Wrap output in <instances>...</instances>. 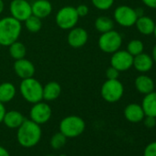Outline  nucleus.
Masks as SVG:
<instances>
[{"instance_id":"nucleus-8","label":"nucleus","mask_w":156,"mask_h":156,"mask_svg":"<svg viewBox=\"0 0 156 156\" xmlns=\"http://www.w3.org/2000/svg\"><path fill=\"white\" fill-rule=\"evenodd\" d=\"M138 16L136 10L129 6L123 5L118 7L114 11L115 21L122 27L129 28L135 25Z\"/></svg>"},{"instance_id":"nucleus-41","label":"nucleus","mask_w":156,"mask_h":156,"mask_svg":"<svg viewBox=\"0 0 156 156\" xmlns=\"http://www.w3.org/2000/svg\"><path fill=\"white\" fill-rule=\"evenodd\" d=\"M0 48H1V45H0Z\"/></svg>"},{"instance_id":"nucleus-12","label":"nucleus","mask_w":156,"mask_h":156,"mask_svg":"<svg viewBox=\"0 0 156 156\" xmlns=\"http://www.w3.org/2000/svg\"><path fill=\"white\" fill-rule=\"evenodd\" d=\"M67 41L72 48H82L88 41V33L84 28L74 27L70 30L67 36Z\"/></svg>"},{"instance_id":"nucleus-10","label":"nucleus","mask_w":156,"mask_h":156,"mask_svg":"<svg viewBox=\"0 0 156 156\" xmlns=\"http://www.w3.org/2000/svg\"><path fill=\"white\" fill-rule=\"evenodd\" d=\"M10 16L20 22H24L32 15L31 4L27 0H12L9 5Z\"/></svg>"},{"instance_id":"nucleus-11","label":"nucleus","mask_w":156,"mask_h":156,"mask_svg":"<svg viewBox=\"0 0 156 156\" xmlns=\"http://www.w3.org/2000/svg\"><path fill=\"white\" fill-rule=\"evenodd\" d=\"M110 64L119 72L128 71L133 65V56L127 50H119L112 53Z\"/></svg>"},{"instance_id":"nucleus-2","label":"nucleus","mask_w":156,"mask_h":156,"mask_svg":"<svg viewBox=\"0 0 156 156\" xmlns=\"http://www.w3.org/2000/svg\"><path fill=\"white\" fill-rule=\"evenodd\" d=\"M21 22L10 17L0 20V45L9 47L13 42L19 41L21 34Z\"/></svg>"},{"instance_id":"nucleus-3","label":"nucleus","mask_w":156,"mask_h":156,"mask_svg":"<svg viewBox=\"0 0 156 156\" xmlns=\"http://www.w3.org/2000/svg\"><path fill=\"white\" fill-rule=\"evenodd\" d=\"M42 91L43 86L41 82L34 77L27 78V79H22L20 84V92L22 98L30 104L38 103L42 98Z\"/></svg>"},{"instance_id":"nucleus-33","label":"nucleus","mask_w":156,"mask_h":156,"mask_svg":"<svg viewBox=\"0 0 156 156\" xmlns=\"http://www.w3.org/2000/svg\"><path fill=\"white\" fill-rule=\"evenodd\" d=\"M141 1L146 7L152 9H156V0H141Z\"/></svg>"},{"instance_id":"nucleus-20","label":"nucleus","mask_w":156,"mask_h":156,"mask_svg":"<svg viewBox=\"0 0 156 156\" xmlns=\"http://www.w3.org/2000/svg\"><path fill=\"white\" fill-rule=\"evenodd\" d=\"M141 108L145 116L156 118V92L152 91L147 95H144L141 102Z\"/></svg>"},{"instance_id":"nucleus-37","label":"nucleus","mask_w":156,"mask_h":156,"mask_svg":"<svg viewBox=\"0 0 156 156\" xmlns=\"http://www.w3.org/2000/svg\"><path fill=\"white\" fill-rule=\"evenodd\" d=\"M5 9V4H4V1L3 0H0V15L3 13Z\"/></svg>"},{"instance_id":"nucleus-40","label":"nucleus","mask_w":156,"mask_h":156,"mask_svg":"<svg viewBox=\"0 0 156 156\" xmlns=\"http://www.w3.org/2000/svg\"><path fill=\"white\" fill-rule=\"evenodd\" d=\"M46 156H55V155H52V154H50V155H46Z\"/></svg>"},{"instance_id":"nucleus-7","label":"nucleus","mask_w":156,"mask_h":156,"mask_svg":"<svg viewBox=\"0 0 156 156\" xmlns=\"http://www.w3.org/2000/svg\"><path fill=\"white\" fill-rule=\"evenodd\" d=\"M122 45V37L116 30H109L105 33H101L98 39L99 49L106 53H114L119 51Z\"/></svg>"},{"instance_id":"nucleus-17","label":"nucleus","mask_w":156,"mask_h":156,"mask_svg":"<svg viewBox=\"0 0 156 156\" xmlns=\"http://www.w3.org/2000/svg\"><path fill=\"white\" fill-rule=\"evenodd\" d=\"M135 88L137 91L142 95H147L152 91H154V82L151 78L145 74H140L136 77L134 81Z\"/></svg>"},{"instance_id":"nucleus-22","label":"nucleus","mask_w":156,"mask_h":156,"mask_svg":"<svg viewBox=\"0 0 156 156\" xmlns=\"http://www.w3.org/2000/svg\"><path fill=\"white\" fill-rule=\"evenodd\" d=\"M17 94L16 87L10 82L0 84V102L5 104L14 99Z\"/></svg>"},{"instance_id":"nucleus-25","label":"nucleus","mask_w":156,"mask_h":156,"mask_svg":"<svg viewBox=\"0 0 156 156\" xmlns=\"http://www.w3.org/2000/svg\"><path fill=\"white\" fill-rule=\"evenodd\" d=\"M25 28L27 29L28 31L31 32V33H37L41 30L42 27V22L41 20L34 15H31L30 17H29L25 21Z\"/></svg>"},{"instance_id":"nucleus-32","label":"nucleus","mask_w":156,"mask_h":156,"mask_svg":"<svg viewBox=\"0 0 156 156\" xmlns=\"http://www.w3.org/2000/svg\"><path fill=\"white\" fill-rule=\"evenodd\" d=\"M142 121H143L145 127H147L148 129H152L156 126V118H154V117L145 116Z\"/></svg>"},{"instance_id":"nucleus-36","label":"nucleus","mask_w":156,"mask_h":156,"mask_svg":"<svg viewBox=\"0 0 156 156\" xmlns=\"http://www.w3.org/2000/svg\"><path fill=\"white\" fill-rule=\"evenodd\" d=\"M151 58L153 60V62L156 63V43L154 44L153 48H152V52H151Z\"/></svg>"},{"instance_id":"nucleus-13","label":"nucleus","mask_w":156,"mask_h":156,"mask_svg":"<svg viewBox=\"0 0 156 156\" xmlns=\"http://www.w3.org/2000/svg\"><path fill=\"white\" fill-rule=\"evenodd\" d=\"M13 68L16 74L21 79H27V78L33 77L35 74L34 64L26 58L16 60L13 64Z\"/></svg>"},{"instance_id":"nucleus-18","label":"nucleus","mask_w":156,"mask_h":156,"mask_svg":"<svg viewBox=\"0 0 156 156\" xmlns=\"http://www.w3.org/2000/svg\"><path fill=\"white\" fill-rule=\"evenodd\" d=\"M25 119L26 118L23 116L21 112L18 110H9V111H6L2 123H4L5 126L8 127L9 129H18Z\"/></svg>"},{"instance_id":"nucleus-5","label":"nucleus","mask_w":156,"mask_h":156,"mask_svg":"<svg viewBox=\"0 0 156 156\" xmlns=\"http://www.w3.org/2000/svg\"><path fill=\"white\" fill-rule=\"evenodd\" d=\"M124 94V87L119 79H107L101 87L100 95L108 103H116L121 99Z\"/></svg>"},{"instance_id":"nucleus-15","label":"nucleus","mask_w":156,"mask_h":156,"mask_svg":"<svg viewBox=\"0 0 156 156\" xmlns=\"http://www.w3.org/2000/svg\"><path fill=\"white\" fill-rule=\"evenodd\" d=\"M32 15L41 20L49 17L52 11V5L49 0H36L31 4Z\"/></svg>"},{"instance_id":"nucleus-28","label":"nucleus","mask_w":156,"mask_h":156,"mask_svg":"<svg viewBox=\"0 0 156 156\" xmlns=\"http://www.w3.org/2000/svg\"><path fill=\"white\" fill-rule=\"evenodd\" d=\"M93 6L98 10H108L114 4V0H91Z\"/></svg>"},{"instance_id":"nucleus-23","label":"nucleus","mask_w":156,"mask_h":156,"mask_svg":"<svg viewBox=\"0 0 156 156\" xmlns=\"http://www.w3.org/2000/svg\"><path fill=\"white\" fill-rule=\"evenodd\" d=\"M95 28L98 32L105 33L113 30L114 21L107 16H100L95 20Z\"/></svg>"},{"instance_id":"nucleus-19","label":"nucleus","mask_w":156,"mask_h":156,"mask_svg":"<svg viewBox=\"0 0 156 156\" xmlns=\"http://www.w3.org/2000/svg\"><path fill=\"white\" fill-rule=\"evenodd\" d=\"M62 93V87L56 81H51L43 86L42 98L43 100L50 102L56 100Z\"/></svg>"},{"instance_id":"nucleus-27","label":"nucleus","mask_w":156,"mask_h":156,"mask_svg":"<svg viewBox=\"0 0 156 156\" xmlns=\"http://www.w3.org/2000/svg\"><path fill=\"white\" fill-rule=\"evenodd\" d=\"M127 51L134 57L138 54H140L144 51L143 42L140 40H132L127 45Z\"/></svg>"},{"instance_id":"nucleus-9","label":"nucleus","mask_w":156,"mask_h":156,"mask_svg":"<svg viewBox=\"0 0 156 156\" xmlns=\"http://www.w3.org/2000/svg\"><path fill=\"white\" fill-rule=\"evenodd\" d=\"M32 105L33 106L30 110V119L39 125L47 123L52 115V110L50 105L46 102H42V100Z\"/></svg>"},{"instance_id":"nucleus-30","label":"nucleus","mask_w":156,"mask_h":156,"mask_svg":"<svg viewBox=\"0 0 156 156\" xmlns=\"http://www.w3.org/2000/svg\"><path fill=\"white\" fill-rule=\"evenodd\" d=\"M119 71L117 70L116 68H114L113 66L110 65V67H108L106 71V77L107 79L109 80H114V79H119Z\"/></svg>"},{"instance_id":"nucleus-4","label":"nucleus","mask_w":156,"mask_h":156,"mask_svg":"<svg viewBox=\"0 0 156 156\" xmlns=\"http://www.w3.org/2000/svg\"><path fill=\"white\" fill-rule=\"evenodd\" d=\"M59 129L67 139H73L83 134L86 129V122L79 116L70 115L61 120Z\"/></svg>"},{"instance_id":"nucleus-6","label":"nucleus","mask_w":156,"mask_h":156,"mask_svg":"<svg viewBox=\"0 0 156 156\" xmlns=\"http://www.w3.org/2000/svg\"><path fill=\"white\" fill-rule=\"evenodd\" d=\"M79 20L76 9L72 6H65L60 9L55 16L56 25L64 30H70L74 28Z\"/></svg>"},{"instance_id":"nucleus-16","label":"nucleus","mask_w":156,"mask_h":156,"mask_svg":"<svg viewBox=\"0 0 156 156\" xmlns=\"http://www.w3.org/2000/svg\"><path fill=\"white\" fill-rule=\"evenodd\" d=\"M153 60L151 55L147 53H140L133 57V67L140 73H147L153 66Z\"/></svg>"},{"instance_id":"nucleus-26","label":"nucleus","mask_w":156,"mask_h":156,"mask_svg":"<svg viewBox=\"0 0 156 156\" xmlns=\"http://www.w3.org/2000/svg\"><path fill=\"white\" fill-rule=\"evenodd\" d=\"M66 141L67 138L61 131H59L51 136L50 140V145L54 150H60L66 144Z\"/></svg>"},{"instance_id":"nucleus-31","label":"nucleus","mask_w":156,"mask_h":156,"mask_svg":"<svg viewBox=\"0 0 156 156\" xmlns=\"http://www.w3.org/2000/svg\"><path fill=\"white\" fill-rule=\"evenodd\" d=\"M75 9H76L77 15H78V17H79V18H85L89 13V8L87 5H85V4L79 5L78 7L75 8Z\"/></svg>"},{"instance_id":"nucleus-24","label":"nucleus","mask_w":156,"mask_h":156,"mask_svg":"<svg viewBox=\"0 0 156 156\" xmlns=\"http://www.w3.org/2000/svg\"><path fill=\"white\" fill-rule=\"evenodd\" d=\"M9 47V54H10L11 58H13L15 61L25 58V56L27 54V49L22 42L17 41L13 42L12 44H10Z\"/></svg>"},{"instance_id":"nucleus-35","label":"nucleus","mask_w":156,"mask_h":156,"mask_svg":"<svg viewBox=\"0 0 156 156\" xmlns=\"http://www.w3.org/2000/svg\"><path fill=\"white\" fill-rule=\"evenodd\" d=\"M0 156H10L9 151L1 145H0Z\"/></svg>"},{"instance_id":"nucleus-29","label":"nucleus","mask_w":156,"mask_h":156,"mask_svg":"<svg viewBox=\"0 0 156 156\" xmlns=\"http://www.w3.org/2000/svg\"><path fill=\"white\" fill-rule=\"evenodd\" d=\"M143 156H156V141L150 142L143 151Z\"/></svg>"},{"instance_id":"nucleus-38","label":"nucleus","mask_w":156,"mask_h":156,"mask_svg":"<svg viewBox=\"0 0 156 156\" xmlns=\"http://www.w3.org/2000/svg\"><path fill=\"white\" fill-rule=\"evenodd\" d=\"M153 35H154V37L156 38V23H155V26H154V30H153V33H152Z\"/></svg>"},{"instance_id":"nucleus-34","label":"nucleus","mask_w":156,"mask_h":156,"mask_svg":"<svg viewBox=\"0 0 156 156\" xmlns=\"http://www.w3.org/2000/svg\"><path fill=\"white\" fill-rule=\"evenodd\" d=\"M6 111L7 110H6L5 105L3 103L0 102V123H2V121H3V119H4Z\"/></svg>"},{"instance_id":"nucleus-21","label":"nucleus","mask_w":156,"mask_h":156,"mask_svg":"<svg viewBox=\"0 0 156 156\" xmlns=\"http://www.w3.org/2000/svg\"><path fill=\"white\" fill-rule=\"evenodd\" d=\"M135 26H136L138 31L140 33H141L142 35H151L153 33L155 22L150 17L143 15L137 19Z\"/></svg>"},{"instance_id":"nucleus-14","label":"nucleus","mask_w":156,"mask_h":156,"mask_svg":"<svg viewBox=\"0 0 156 156\" xmlns=\"http://www.w3.org/2000/svg\"><path fill=\"white\" fill-rule=\"evenodd\" d=\"M124 117L128 121L131 123H139L143 120L145 114L141 105L131 103L126 106L124 108Z\"/></svg>"},{"instance_id":"nucleus-39","label":"nucleus","mask_w":156,"mask_h":156,"mask_svg":"<svg viewBox=\"0 0 156 156\" xmlns=\"http://www.w3.org/2000/svg\"><path fill=\"white\" fill-rule=\"evenodd\" d=\"M59 156H67L66 154H63V153H62V154H60Z\"/></svg>"},{"instance_id":"nucleus-1","label":"nucleus","mask_w":156,"mask_h":156,"mask_svg":"<svg viewBox=\"0 0 156 156\" xmlns=\"http://www.w3.org/2000/svg\"><path fill=\"white\" fill-rule=\"evenodd\" d=\"M42 135L41 125L31 119H26L17 129V140L20 146L24 148L35 147L41 140Z\"/></svg>"}]
</instances>
